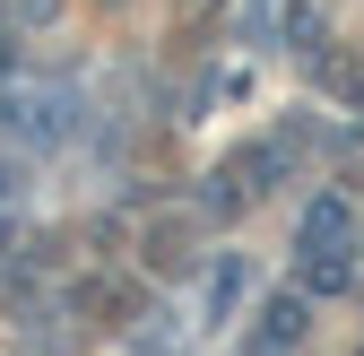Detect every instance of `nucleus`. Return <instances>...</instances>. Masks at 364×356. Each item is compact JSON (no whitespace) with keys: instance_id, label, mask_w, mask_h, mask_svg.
<instances>
[{"instance_id":"obj_2","label":"nucleus","mask_w":364,"mask_h":356,"mask_svg":"<svg viewBox=\"0 0 364 356\" xmlns=\"http://www.w3.org/2000/svg\"><path fill=\"white\" fill-rule=\"evenodd\" d=\"M295 330H304V295H278V304H269V339H260V356H278Z\"/></svg>"},{"instance_id":"obj_3","label":"nucleus","mask_w":364,"mask_h":356,"mask_svg":"<svg viewBox=\"0 0 364 356\" xmlns=\"http://www.w3.org/2000/svg\"><path fill=\"white\" fill-rule=\"evenodd\" d=\"M0 244H9V217H0Z\"/></svg>"},{"instance_id":"obj_1","label":"nucleus","mask_w":364,"mask_h":356,"mask_svg":"<svg viewBox=\"0 0 364 356\" xmlns=\"http://www.w3.org/2000/svg\"><path fill=\"white\" fill-rule=\"evenodd\" d=\"M338 235H347V209H338V200H312V217H304V252H330Z\"/></svg>"}]
</instances>
